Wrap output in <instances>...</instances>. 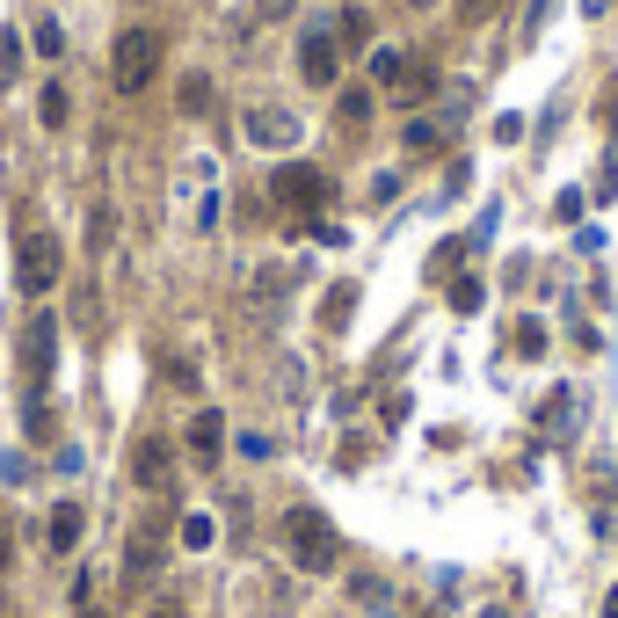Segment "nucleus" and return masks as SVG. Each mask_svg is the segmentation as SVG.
<instances>
[{"label": "nucleus", "instance_id": "obj_1", "mask_svg": "<svg viewBox=\"0 0 618 618\" xmlns=\"http://www.w3.org/2000/svg\"><path fill=\"white\" fill-rule=\"evenodd\" d=\"M285 553L299 575H335V560H342V539H335V524L313 509V502H299V509H285Z\"/></svg>", "mask_w": 618, "mask_h": 618}, {"label": "nucleus", "instance_id": "obj_2", "mask_svg": "<svg viewBox=\"0 0 618 618\" xmlns=\"http://www.w3.org/2000/svg\"><path fill=\"white\" fill-rule=\"evenodd\" d=\"M161 59H167L161 29H117V45H110V88H117V96H146L153 73H161Z\"/></svg>", "mask_w": 618, "mask_h": 618}, {"label": "nucleus", "instance_id": "obj_3", "mask_svg": "<svg viewBox=\"0 0 618 618\" xmlns=\"http://www.w3.org/2000/svg\"><path fill=\"white\" fill-rule=\"evenodd\" d=\"M328 197H335V182H328L313 161H285L277 175H269V204H277V212H291V226L320 218V212H328Z\"/></svg>", "mask_w": 618, "mask_h": 618}, {"label": "nucleus", "instance_id": "obj_4", "mask_svg": "<svg viewBox=\"0 0 618 618\" xmlns=\"http://www.w3.org/2000/svg\"><path fill=\"white\" fill-rule=\"evenodd\" d=\"M59 234H23V248H15V285L29 291V299H45V291H59Z\"/></svg>", "mask_w": 618, "mask_h": 618}, {"label": "nucleus", "instance_id": "obj_5", "mask_svg": "<svg viewBox=\"0 0 618 618\" xmlns=\"http://www.w3.org/2000/svg\"><path fill=\"white\" fill-rule=\"evenodd\" d=\"M51 364H59V320H51V313H37V320L23 328V371H29V393H45Z\"/></svg>", "mask_w": 618, "mask_h": 618}, {"label": "nucleus", "instance_id": "obj_6", "mask_svg": "<svg viewBox=\"0 0 618 618\" xmlns=\"http://www.w3.org/2000/svg\"><path fill=\"white\" fill-rule=\"evenodd\" d=\"M335 73H342L335 29H306V37H299V80H306V88H335Z\"/></svg>", "mask_w": 618, "mask_h": 618}, {"label": "nucleus", "instance_id": "obj_7", "mask_svg": "<svg viewBox=\"0 0 618 618\" xmlns=\"http://www.w3.org/2000/svg\"><path fill=\"white\" fill-rule=\"evenodd\" d=\"M248 139L255 146H269V153H285V146H299V131H306V124L291 117V110H277V102H255V110H248Z\"/></svg>", "mask_w": 618, "mask_h": 618}, {"label": "nucleus", "instance_id": "obj_8", "mask_svg": "<svg viewBox=\"0 0 618 618\" xmlns=\"http://www.w3.org/2000/svg\"><path fill=\"white\" fill-rule=\"evenodd\" d=\"M131 480H139V488H167V480H175V444H167V437H139V444H131Z\"/></svg>", "mask_w": 618, "mask_h": 618}, {"label": "nucleus", "instance_id": "obj_9", "mask_svg": "<svg viewBox=\"0 0 618 618\" xmlns=\"http://www.w3.org/2000/svg\"><path fill=\"white\" fill-rule=\"evenodd\" d=\"M182 444H190L197 466H218V452H226V415H218V407H197L190 429H182Z\"/></svg>", "mask_w": 618, "mask_h": 618}, {"label": "nucleus", "instance_id": "obj_10", "mask_svg": "<svg viewBox=\"0 0 618 618\" xmlns=\"http://www.w3.org/2000/svg\"><path fill=\"white\" fill-rule=\"evenodd\" d=\"M153 568H161V524H139V531H131V546H124V575L146 582Z\"/></svg>", "mask_w": 618, "mask_h": 618}, {"label": "nucleus", "instance_id": "obj_11", "mask_svg": "<svg viewBox=\"0 0 618 618\" xmlns=\"http://www.w3.org/2000/svg\"><path fill=\"white\" fill-rule=\"evenodd\" d=\"M371 110H379L371 88H342V96H335V124H342V139H357L364 124H371Z\"/></svg>", "mask_w": 618, "mask_h": 618}, {"label": "nucleus", "instance_id": "obj_12", "mask_svg": "<svg viewBox=\"0 0 618 618\" xmlns=\"http://www.w3.org/2000/svg\"><path fill=\"white\" fill-rule=\"evenodd\" d=\"M80 531H88V509H80V502H59V509H51V524H45L51 553H73V546H80Z\"/></svg>", "mask_w": 618, "mask_h": 618}, {"label": "nucleus", "instance_id": "obj_13", "mask_svg": "<svg viewBox=\"0 0 618 618\" xmlns=\"http://www.w3.org/2000/svg\"><path fill=\"white\" fill-rule=\"evenodd\" d=\"M357 313V285H328V306H320V328H350Z\"/></svg>", "mask_w": 618, "mask_h": 618}, {"label": "nucleus", "instance_id": "obj_14", "mask_svg": "<svg viewBox=\"0 0 618 618\" xmlns=\"http://www.w3.org/2000/svg\"><path fill=\"white\" fill-rule=\"evenodd\" d=\"M335 45L364 51V45H371V15H364V8H342V23H335Z\"/></svg>", "mask_w": 618, "mask_h": 618}, {"label": "nucleus", "instance_id": "obj_15", "mask_svg": "<svg viewBox=\"0 0 618 618\" xmlns=\"http://www.w3.org/2000/svg\"><path fill=\"white\" fill-rule=\"evenodd\" d=\"M371 80H379V88H401V80H407V59L393 45H379V51H371Z\"/></svg>", "mask_w": 618, "mask_h": 618}, {"label": "nucleus", "instance_id": "obj_16", "mask_svg": "<svg viewBox=\"0 0 618 618\" xmlns=\"http://www.w3.org/2000/svg\"><path fill=\"white\" fill-rule=\"evenodd\" d=\"M401 146H407V153H437V146H444V124H437V117H415L401 131Z\"/></svg>", "mask_w": 618, "mask_h": 618}, {"label": "nucleus", "instance_id": "obj_17", "mask_svg": "<svg viewBox=\"0 0 618 618\" xmlns=\"http://www.w3.org/2000/svg\"><path fill=\"white\" fill-rule=\"evenodd\" d=\"M480 306H488V285H480V277H452V313H466V320H474Z\"/></svg>", "mask_w": 618, "mask_h": 618}, {"label": "nucleus", "instance_id": "obj_18", "mask_svg": "<svg viewBox=\"0 0 618 618\" xmlns=\"http://www.w3.org/2000/svg\"><path fill=\"white\" fill-rule=\"evenodd\" d=\"M182 546L190 553H204V546H218V524L204 517V509H190V517H182Z\"/></svg>", "mask_w": 618, "mask_h": 618}, {"label": "nucleus", "instance_id": "obj_19", "mask_svg": "<svg viewBox=\"0 0 618 618\" xmlns=\"http://www.w3.org/2000/svg\"><path fill=\"white\" fill-rule=\"evenodd\" d=\"M182 110H190V117L212 110V73H182Z\"/></svg>", "mask_w": 618, "mask_h": 618}, {"label": "nucleus", "instance_id": "obj_20", "mask_svg": "<svg viewBox=\"0 0 618 618\" xmlns=\"http://www.w3.org/2000/svg\"><path fill=\"white\" fill-rule=\"evenodd\" d=\"M291 291V269H255V306H277Z\"/></svg>", "mask_w": 618, "mask_h": 618}, {"label": "nucleus", "instance_id": "obj_21", "mask_svg": "<svg viewBox=\"0 0 618 618\" xmlns=\"http://www.w3.org/2000/svg\"><path fill=\"white\" fill-rule=\"evenodd\" d=\"M568 415H575V393H568V386H553L546 407H539V422H546V429H568Z\"/></svg>", "mask_w": 618, "mask_h": 618}, {"label": "nucleus", "instance_id": "obj_22", "mask_svg": "<svg viewBox=\"0 0 618 618\" xmlns=\"http://www.w3.org/2000/svg\"><path fill=\"white\" fill-rule=\"evenodd\" d=\"M509 342H517V357H546V320H517Z\"/></svg>", "mask_w": 618, "mask_h": 618}, {"label": "nucleus", "instance_id": "obj_23", "mask_svg": "<svg viewBox=\"0 0 618 618\" xmlns=\"http://www.w3.org/2000/svg\"><path fill=\"white\" fill-rule=\"evenodd\" d=\"M350 590H357V604H364V611H386V604H393V590H386L379 575H357Z\"/></svg>", "mask_w": 618, "mask_h": 618}, {"label": "nucleus", "instance_id": "obj_24", "mask_svg": "<svg viewBox=\"0 0 618 618\" xmlns=\"http://www.w3.org/2000/svg\"><path fill=\"white\" fill-rule=\"evenodd\" d=\"M15 73H23V37H15V29H0V88H8Z\"/></svg>", "mask_w": 618, "mask_h": 618}, {"label": "nucleus", "instance_id": "obj_25", "mask_svg": "<svg viewBox=\"0 0 618 618\" xmlns=\"http://www.w3.org/2000/svg\"><path fill=\"white\" fill-rule=\"evenodd\" d=\"M437 96V73L429 66H407V80H401V102H429Z\"/></svg>", "mask_w": 618, "mask_h": 618}, {"label": "nucleus", "instance_id": "obj_26", "mask_svg": "<svg viewBox=\"0 0 618 618\" xmlns=\"http://www.w3.org/2000/svg\"><path fill=\"white\" fill-rule=\"evenodd\" d=\"M29 45H37V59H66V29H59V23H37Z\"/></svg>", "mask_w": 618, "mask_h": 618}, {"label": "nucleus", "instance_id": "obj_27", "mask_svg": "<svg viewBox=\"0 0 618 618\" xmlns=\"http://www.w3.org/2000/svg\"><path fill=\"white\" fill-rule=\"evenodd\" d=\"M37 117L51 124V131H59V124L73 117V102H66V88H45V102H37Z\"/></svg>", "mask_w": 618, "mask_h": 618}, {"label": "nucleus", "instance_id": "obj_28", "mask_svg": "<svg viewBox=\"0 0 618 618\" xmlns=\"http://www.w3.org/2000/svg\"><path fill=\"white\" fill-rule=\"evenodd\" d=\"M29 437H37V444L51 437V407H45V393H29Z\"/></svg>", "mask_w": 618, "mask_h": 618}, {"label": "nucleus", "instance_id": "obj_29", "mask_svg": "<svg viewBox=\"0 0 618 618\" xmlns=\"http://www.w3.org/2000/svg\"><path fill=\"white\" fill-rule=\"evenodd\" d=\"M458 8H466V23H488V15H495L502 0H458Z\"/></svg>", "mask_w": 618, "mask_h": 618}, {"label": "nucleus", "instance_id": "obj_30", "mask_svg": "<svg viewBox=\"0 0 618 618\" xmlns=\"http://www.w3.org/2000/svg\"><path fill=\"white\" fill-rule=\"evenodd\" d=\"M291 8H299V0H255V15H269V23H285Z\"/></svg>", "mask_w": 618, "mask_h": 618}, {"label": "nucleus", "instance_id": "obj_31", "mask_svg": "<svg viewBox=\"0 0 618 618\" xmlns=\"http://www.w3.org/2000/svg\"><path fill=\"white\" fill-rule=\"evenodd\" d=\"M0 568H8V524H0Z\"/></svg>", "mask_w": 618, "mask_h": 618}, {"label": "nucleus", "instance_id": "obj_32", "mask_svg": "<svg viewBox=\"0 0 618 618\" xmlns=\"http://www.w3.org/2000/svg\"><path fill=\"white\" fill-rule=\"evenodd\" d=\"M604 618H618V590H611V604H604Z\"/></svg>", "mask_w": 618, "mask_h": 618}, {"label": "nucleus", "instance_id": "obj_33", "mask_svg": "<svg viewBox=\"0 0 618 618\" xmlns=\"http://www.w3.org/2000/svg\"><path fill=\"white\" fill-rule=\"evenodd\" d=\"M146 618H182V611H167V604H161V611H146Z\"/></svg>", "mask_w": 618, "mask_h": 618}, {"label": "nucleus", "instance_id": "obj_34", "mask_svg": "<svg viewBox=\"0 0 618 618\" xmlns=\"http://www.w3.org/2000/svg\"><path fill=\"white\" fill-rule=\"evenodd\" d=\"M80 618H102V611H96V604H80Z\"/></svg>", "mask_w": 618, "mask_h": 618}, {"label": "nucleus", "instance_id": "obj_35", "mask_svg": "<svg viewBox=\"0 0 618 618\" xmlns=\"http://www.w3.org/2000/svg\"><path fill=\"white\" fill-rule=\"evenodd\" d=\"M407 8H437V0H407Z\"/></svg>", "mask_w": 618, "mask_h": 618}]
</instances>
